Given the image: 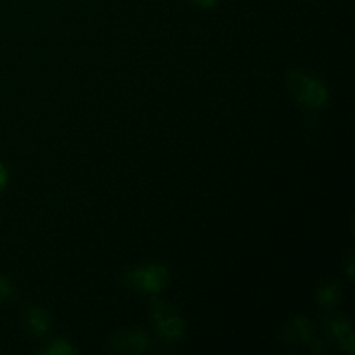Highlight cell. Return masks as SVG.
I'll return each mask as SVG.
<instances>
[{
    "label": "cell",
    "mask_w": 355,
    "mask_h": 355,
    "mask_svg": "<svg viewBox=\"0 0 355 355\" xmlns=\"http://www.w3.org/2000/svg\"><path fill=\"white\" fill-rule=\"evenodd\" d=\"M193 2L196 3V6L203 7V9H210V7L217 6V3L220 2V0H193Z\"/></svg>",
    "instance_id": "obj_10"
},
{
    "label": "cell",
    "mask_w": 355,
    "mask_h": 355,
    "mask_svg": "<svg viewBox=\"0 0 355 355\" xmlns=\"http://www.w3.org/2000/svg\"><path fill=\"white\" fill-rule=\"evenodd\" d=\"M340 298V290L335 286V284H329V286H324L321 291H319V302L322 305H333L336 304Z\"/></svg>",
    "instance_id": "obj_7"
},
{
    "label": "cell",
    "mask_w": 355,
    "mask_h": 355,
    "mask_svg": "<svg viewBox=\"0 0 355 355\" xmlns=\"http://www.w3.org/2000/svg\"><path fill=\"white\" fill-rule=\"evenodd\" d=\"M7 182H9V172H7L6 166L0 163V189H3V187L7 186Z\"/></svg>",
    "instance_id": "obj_9"
},
{
    "label": "cell",
    "mask_w": 355,
    "mask_h": 355,
    "mask_svg": "<svg viewBox=\"0 0 355 355\" xmlns=\"http://www.w3.org/2000/svg\"><path fill=\"white\" fill-rule=\"evenodd\" d=\"M155 321L158 326V331L163 338L175 342L184 335V322L179 315L166 305L158 304V309L155 311Z\"/></svg>",
    "instance_id": "obj_3"
},
{
    "label": "cell",
    "mask_w": 355,
    "mask_h": 355,
    "mask_svg": "<svg viewBox=\"0 0 355 355\" xmlns=\"http://www.w3.org/2000/svg\"><path fill=\"white\" fill-rule=\"evenodd\" d=\"M329 329H331L333 335L338 338V342L342 343V345L345 347L349 352H352L354 350V333H352V328H350L349 322L343 321V319H336V321L329 322Z\"/></svg>",
    "instance_id": "obj_5"
},
{
    "label": "cell",
    "mask_w": 355,
    "mask_h": 355,
    "mask_svg": "<svg viewBox=\"0 0 355 355\" xmlns=\"http://www.w3.org/2000/svg\"><path fill=\"white\" fill-rule=\"evenodd\" d=\"M288 89L298 103L305 104L311 110H321L328 103V89L324 83L304 71L288 73Z\"/></svg>",
    "instance_id": "obj_1"
},
{
    "label": "cell",
    "mask_w": 355,
    "mask_h": 355,
    "mask_svg": "<svg viewBox=\"0 0 355 355\" xmlns=\"http://www.w3.org/2000/svg\"><path fill=\"white\" fill-rule=\"evenodd\" d=\"M26 322H28V328H30V331L37 336L45 335V333H47L52 326V319H51V315H49V312L44 311V309H38V307H33L28 311Z\"/></svg>",
    "instance_id": "obj_4"
},
{
    "label": "cell",
    "mask_w": 355,
    "mask_h": 355,
    "mask_svg": "<svg viewBox=\"0 0 355 355\" xmlns=\"http://www.w3.org/2000/svg\"><path fill=\"white\" fill-rule=\"evenodd\" d=\"M10 291H12V288H10L9 281H6V279H2V277H0V302H2L3 298L9 297Z\"/></svg>",
    "instance_id": "obj_8"
},
{
    "label": "cell",
    "mask_w": 355,
    "mask_h": 355,
    "mask_svg": "<svg viewBox=\"0 0 355 355\" xmlns=\"http://www.w3.org/2000/svg\"><path fill=\"white\" fill-rule=\"evenodd\" d=\"M125 281L141 293H158L168 284L170 274L163 266H142L130 270Z\"/></svg>",
    "instance_id": "obj_2"
},
{
    "label": "cell",
    "mask_w": 355,
    "mask_h": 355,
    "mask_svg": "<svg viewBox=\"0 0 355 355\" xmlns=\"http://www.w3.org/2000/svg\"><path fill=\"white\" fill-rule=\"evenodd\" d=\"M42 354H47V355H69V354H75V349L69 345L68 342H62V340H55L52 342L51 345L45 347L42 350Z\"/></svg>",
    "instance_id": "obj_6"
}]
</instances>
